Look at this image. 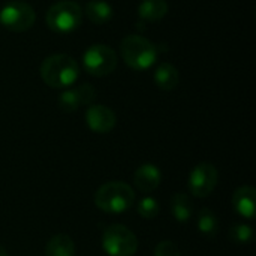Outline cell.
Instances as JSON below:
<instances>
[{
	"label": "cell",
	"instance_id": "1",
	"mask_svg": "<svg viewBox=\"0 0 256 256\" xmlns=\"http://www.w3.org/2000/svg\"><path fill=\"white\" fill-rule=\"evenodd\" d=\"M39 72L46 86L52 88H66L78 80L80 66L68 54H52L42 62Z\"/></svg>",
	"mask_w": 256,
	"mask_h": 256
},
{
	"label": "cell",
	"instance_id": "2",
	"mask_svg": "<svg viewBox=\"0 0 256 256\" xmlns=\"http://www.w3.org/2000/svg\"><path fill=\"white\" fill-rule=\"evenodd\" d=\"M135 204V190L124 182H108L94 194V206L108 214H122Z\"/></svg>",
	"mask_w": 256,
	"mask_h": 256
},
{
	"label": "cell",
	"instance_id": "3",
	"mask_svg": "<svg viewBox=\"0 0 256 256\" xmlns=\"http://www.w3.org/2000/svg\"><path fill=\"white\" fill-rule=\"evenodd\" d=\"M120 54L129 68L146 70L156 63L158 46L144 36L129 34L120 42Z\"/></svg>",
	"mask_w": 256,
	"mask_h": 256
},
{
	"label": "cell",
	"instance_id": "4",
	"mask_svg": "<svg viewBox=\"0 0 256 256\" xmlns=\"http://www.w3.org/2000/svg\"><path fill=\"white\" fill-rule=\"evenodd\" d=\"M46 26L56 33H70L81 26L82 9L78 3L62 0L50 6L45 16Z\"/></svg>",
	"mask_w": 256,
	"mask_h": 256
},
{
	"label": "cell",
	"instance_id": "5",
	"mask_svg": "<svg viewBox=\"0 0 256 256\" xmlns=\"http://www.w3.org/2000/svg\"><path fill=\"white\" fill-rule=\"evenodd\" d=\"M102 249L110 256H134L138 250V238L128 226L114 224L102 232Z\"/></svg>",
	"mask_w": 256,
	"mask_h": 256
},
{
	"label": "cell",
	"instance_id": "6",
	"mask_svg": "<svg viewBox=\"0 0 256 256\" xmlns=\"http://www.w3.org/2000/svg\"><path fill=\"white\" fill-rule=\"evenodd\" d=\"M36 21L34 9L21 0L8 2L0 10V24L8 30L15 33H22L28 30Z\"/></svg>",
	"mask_w": 256,
	"mask_h": 256
},
{
	"label": "cell",
	"instance_id": "7",
	"mask_svg": "<svg viewBox=\"0 0 256 256\" xmlns=\"http://www.w3.org/2000/svg\"><path fill=\"white\" fill-rule=\"evenodd\" d=\"M82 63L90 75L106 76L117 68V54L111 46L105 44H94L86 50Z\"/></svg>",
	"mask_w": 256,
	"mask_h": 256
},
{
	"label": "cell",
	"instance_id": "8",
	"mask_svg": "<svg viewBox=\"0 0 256 256\" xmlns=\"http://www.w3.org/2000/svg\"><path fill=\"white\" fill-rule=\"evenodd\" d=\"M218 182H219V172L216 166L208 162H201L192 170L188 180V186L192 196L206 198L216 189Z\"/></svg>",
	"mask_w": 256,
	"mask_h": 256
},
{
	"label": "cell",
	"instance_id": "9",
	"mask_svg": "<svg viewBox=\"0 0 256 256\" xmlns=\"http://www.w3.org/2000/svg\"><path fill=\"white\" fill-rule=\"evenodd\" d=\"M96 99V90L90 84H81L75 88L64 90L58 96V106L64 112H74L82 105H92Z\"/></svg>",
	"mask_w": 256,
	"mask_h": 256
},
{
	"label": "cell",
	"instance_id": "10",
	"mask_svg": "<svg viewBox=\"0 0 256 256\" xmlns=\"http://www.w3.org/2000/svg\"><path fill=\"white\" fill-rule=\"evenodd\" d=\"M86 123L96 134H108L116 128V112L106 105H88L86 111Z\"/></svg>",
	"mask_w": 256,
	"mask_h": 256
},
{
	"label": "cell",
	"instance_id": "11",
	"mask_svg": "<svg viewBox=\"0 0 256 256\" xmlns=\"http://www.w3.org/2000/svg\"><path fill=\"white\" fill-rule=\"evenodd\" d=\"M162 183V172L153 164L141 165L134 174V184L142 194H150L156 190Z\"/></svg>",
	"mask_w": 256,
	"mask_h": 256
},
{
	"label": "cell",
	"instance_id": "12",
	"mask_svg": "<svg viewBox=\"0 0 256 256\" xmlns=\"http://www.w3.org/2000/svg\"><path fill=\"white\" fill-rule=\"evenodd\" d=\"M232 207L244 219H254L256 214V190L252 186H240L232 194Z\"/></svg>",
	"mask_w": 256,
	"mask_h": 256
},
{
	"label": "cell",
	"instance_id": "13",
	"mask_svg": "<svg viewBox=\"0 0 256 256\" xmlns=\"http://www.w3.org/2000/svg\"><path fill=\"white\" fill-rule=\"evenodd\" d=\"M171 214L178 224H188L195 214V207L190 196L183 192L174 194L171 198Z\"/></svg>",
	"mask_w": 256,
	"mask_h": 256
},
{
	"label": "cell",
	"instance_id": "14",
	"mask_svg": "<svg viewBox=\"0 0 256 256\" xmlns=\"http://www.w3.org/2000/svg\"><path fill=\"white\" fill-rule=\"evenodd\" d=\"M154 82L160 90L170 92L174 90L178 86L180 81V74L177 68L171 63H160L156 70H154Z\"/></svg>",
	"mask_w": 256,
	"mask_h": 256
},
{
	"label": "cell",
	"instance_id": "15",
	"mask_svg": "<svg viewBox=\"0 0 256 256\" xmlns=\"http://www.w3.org/2000/svg\"><path fill=\"white\" fill-rule=\"evenodd\" d=\"M76 248L68 234H56L45 246V256H75Z\"/></svg>",
	"mask_w": 256,
	"mask_h": 256
},
{
	"label": "cell",
	"instance_id": "16",
	"mask_svg": "<svg viewBox=\"0 0 256 256\" xmlns=\"http://www.w3.org/2000/svg\"><path fill=\"white\" fill-rule=\"evenodd\" d=\"M84 12L93 24H105L114 15L112 6L105 0H90L86 4Z\"/></svg>",
	"mask_w": 256,
	"mask_h": 256
},
{
	"label": "cell",
	"instance_id": "17",
	"mask_svg": "<svg viewBox=\"0 0 256 256\" xmlns=\"http://www.w3.org/2000/svg\"><path fill=\"white\" fill-rule=\"evenodd\" d=\"M138 14L144 21L156 22L168 14V3L166 0H142Z\"/></svg>",
	"mask_w": 256,
	"mask_h": 256
},
{
	"label": "cell",
	"instance_id": "18",
	"mask_svg": "<svg viewBox=\"0 0 256 256\" xmlns=\"http://www.w3.org/2000/svg\"><path fill=\"white\" fill-rule=\"evenodd\" d=\"M196 226H198V231L204 236V237H208V238H213L218 236L219 232V219L218 216L214 214L213 210L210 208H201L198 212V216H196Z\"/></svg>",
	"mask_w": 256,
	"mask_h": 256
},
{
	"label": "cell",
	"instance_id": "19",
	"mask_svg": "<svg viewBox=\"0 0 256 256\" xmlns=\"http://www.w3.org/2000/svg\"><path fill=\"white\" fill-rule=\"evenodd\" d=\"M230 240L238 246H246L254 240V230L246 224H236L230 230Z\"/></svg>",
	"mask_w": 256,
	"mask_h": 256
},
{
	"label": "cell",
	"instance_id": "20",
	"mask_svg": "<svg viewBox=\"0 0 256 256\" xmlns=\"http://www.w3.org/2000/svg\"><path fill=\"white\" fill-rule=\"evenodd\" d=\"M159 212H160V206L158 200H154L153 196H144L136 202V213L142 219H153L159 214Z\"/></svg>",
	"mask_w": 256,
	"mask_h": 256
},
{
	"label": "cell",
	"instance_id": "21",
	"mask_svg": "<svg viewBox=\"0 0 256 256\" xmlns=\"http://www.w3.org/2000/svg\"><path fill=\"white\" fill-rule=\"evenodd\" d=\"M154 256H182L177 244L171 240H164L160 242L156 249H154Z\"/></svg>",
	"mask_w": 256,
	"mask_h": 256
},
{
	"label": "cell",
	"instance_id": "22",
	"mask_svg": "<svg viewBox=\"0 0 256 256\" xmlns=\"http://www.w3.org/2000/svg\"><path fill=\"white\" fill-rule=\"evenodd\" d=\"M0 256H9V254H8V250L0 244Z\"/></svg>",
	"mask_w": 256,
	"mask_h": 256
}]
</instances>
